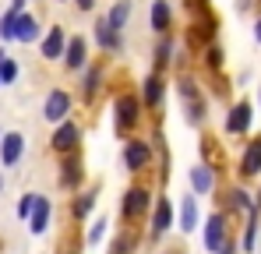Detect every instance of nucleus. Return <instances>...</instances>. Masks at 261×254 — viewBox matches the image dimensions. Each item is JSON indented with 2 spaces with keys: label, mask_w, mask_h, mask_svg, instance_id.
Segmentation results:
<instances>
[{
  "label": "nucleus",
  "mask_w": 261,
  "mask_h": 254,
  "mask_svg": "<svg viewBox=\"0 0 261 254\" xmlns=\"http://www.w3.org/2000/svg\"><path fill=\"white\" fill-rule=\"evenodd\" d=\"M67 110H71V95H67V92H60V88H53V92L46 95L43 117L49 120V124H60V120H67Z\"/></svg>",
  "instance_id": "f257e3e1"
},
{
  "label": "nucleus",
  "mask_w": 261,
  "mask_h": 254,
  "mask_svg": "<svg viewBox=\"0 0 261 254\" xmlns=\"http://www.w3.org/2000/svg\"><path fill=\"white\" fill-rule=\"evenodd\" d=\"M49 141H53L57 152H74V148H78V127L71 124V120H60Z\"/></svg>",
  "instance_id": "f03ea898"
},
{
  "label": "nucleus",
  "mask_w": 261,
  "mask_h": 254,
  "mask_svg": "<svg viewBox=\"0 0 261 254\" xmlns=\"http://www.w3.org/2000/svg\"><path fill=\"white\" fill-rule=\"evenodd\" d=\"M148 159H152V148H148V141H127V148H124V163H127L130 173L145 169V166H148Z\"/></svg>",
  "instance_id": "7ed1b4c3"
},
{
  "label": "nucleus",
  "mask_w": 261,
  "mask_h": 254,
  "mask_svg": "<svg viewBox=\"0 0 261 254\" xmlns=\"http://www.w3.org/2000/svg\"><path fill=\"white\" fill-rule=\"evenodd\" d=\"M21 152H25V138H21L18 131L4 134V141H0V163H4V166H14V163L21 159Z\"/></svg>",
  "instance_id": "20e7f679"
},
{
  "label": "nucleus",
  "mask_w": 261,
  "mask_h": 254,
  "mask_svg": "<svg viewBox=\"0 0 261 254\" xmlns=\"http://www.w3.org/2000/svg\"><path fill=\"white\" fill-rule=\"evenodd\" d=\"M113 110H117V131H127L138 124V99L134 95H120Z\"/></svg>",
  "instance_id": "39448f33"
},
{
  "label": "nucleus",
  "mask_w": 261,
  "mask_h": 254,
  "mask_svg": "<svg viewBox=\"0 0 261 254\" xmlns=\"http://www.w3.org/2000/svg\"><path fill=\"white\" fill-rule=\"evenodd\" d=\"M49 226V201L43 194H32V212H29V230L32 233H46Z\"/></svg>",
  "instance_id": "423d86ee"
},
{
  "label": "nucleus",
  "mask_w": 261,
  "mask_h": 254,
  "mask_svg": "<svg viewBox=\"0 0 261 254\" xmlns=\"http://www.w3.org/2000/svg\"><path fill=\"white\" fill-rule=\"evenodd\" d=\"M251 117H254L251 106H247V103H237V106L229 110V117H226V131H229V134H244V131L251 127Z\"/></svg>",
  "instance_id": "0eeeda50"
},
{
  "label": "nucleus",
  "mask_w": 261,
  "mask_h": 254,
  "mask_svg": "<svg viewBox=\"0 0 261 254\" xmlns=\"http://www.w3.org/2000/svg\"><path fill=\"white\" fill-rule=\"evenodd\" d=\"M222 244H226V219L222 215H212L208 226H205V247L208 251H219Z\"/></svg>",
  "instance_id": "6e6552de"
},
{
  "label": "nucleus",
  "mask_w": 261,
  "mask_h": 254,
  "mask_svg": "<svg viewBox=\"0 0 261 254\" xmlns=\"http://www.w3.org/2000/svg\"><path fill=\"white\" fill-rule=\"evenodd\" d=\"M14 39L18 42H36L39 39V21L32 18V14H18V21H14Z\"/></svg>",
  "instance_id": "1a4fd4ad"
},
{
  "label": "nucleus",
  "mask_w": 261,
  "mask_h": 254,
  "mask_svg": "<svg viewBox=\"0 0 261 254\" xmlns=\"http://www.w3.org/2000/svg\"><path fill=\"white\" fill-rule=\"evenodd\" d=\"M173 222V201L170 198H159V205L152 212V233H166Z\"/></svg>",
  "instance_id": "9d476101"
},
{
  "label": "nucleus",
  "mask_w": 261,
  "mask_h": 254,
  "mask_svg": "<svg viewBox=\"0 0 261 254\" xmlns=\"http://www.w3.org/2000/svg\"><path fill=\"white\" fill-rule=\"evenodd\" d=\"M95 39H99V46H102V49H110V53H120V49H124L120 32H117V29H110V25H106V18L95 25Z\"/></svg>",
  "instance_id": "9b49d317"
},
{
  "label": "nucleus",
  "mask_w": 261,
  "mask_h": 254,
  "mask_svg": "<svg viewBox=\"0 0 261 254\" xmlns=\"http://www.w3.org/2000/svg\"><path fill=\"white\" fill-rule=\"evenodd\" d=\"M145 209H148V191L145 187H130L127 198H124V215L134 219V215H141Z\"/></svg>",
  "instance_id": "f8f14e48"
},
{
  "label": "nucleus",
  "mask_w": 261,
  "mask_h": 254,
  "mask_svg": "<svg viewBox=\"0 0 261 254\" xmlns=\"http://www.w3.org/2000/svg\"><path fill=\"white\" fill-rule=\"evenodd\" d=\"M170 21H173V7H170V0H155L152 4V29L155 32H170Z\"/></svg>",
  "instance_id": "ddd939ff"
},
{
  "label": "nucleus",
  "mask_w": 261,
  "mask_h": 254,
  "mask_svg": "<svg viewBox=\"0 0 261 254\" xmlns=\"http://www.w3.org/2000/svg\"><path fill=\"white\" fill-rule=\"evenodd\" d=\"M64 46H67V36H64V29L57 25V29H49V36H46V42H43V57L46 60L64 57Z\"/></svg>",
  "instance_id": "4468645a"
},
{
  "label": "nucleus",
  "mask_w": 261,
  "mask_h": 254,
  "mask_svg": "<svg viewBox=\"0 0 261 254\" xmlns=\"http://www.w3.org/2000/svg\"><path fill=\"white\" fill-rule=\"evenodd\" d=\"M240 173H244V176H258L261 173V141H251V145H247L244 163H240Z\"/></svg>",
  "instance_id": "2eb2a0df"
},
{
  "label": "nucleus",
  "mask_w": 261,
  "mask_h": 254,
  "mask_svg": "<svg viewBox=\"0 0 261 254\" xmlns=\"http://www.w3.org/2000/svg\"><path fill=\"white\" fill-rule=\"evenodd\" d=\"M64 60H67V67H85V39H82V36L67 39V46H64Z\"/></svg>",
  "instance_id": "dca6fc26"
},
{
  "label": "nucleus",
  "mask_w": 261,
  "mask_h": 254,
  "mask_svg": "<svg viewBox=\"0 0 261 254\" xmlns=\"http://www.w3.org/2000/svg\"><path fill=\"white\" fill-rule=\"evenodd\" d=\"M194 226H198V201L187 194V198L180 201V230H184V233H191Z\"/></svg>",
  "instance_id": "f3484780"
},
{
  "label": "nucleus",
  "mask_w": 261,
  "mask_h": 254,
  "mask_svg": "<svg viewBox=\"0 0 261 254\" xmlns=\"http://www.w3.org/2000/svg\"><path fill=\"white\" fill-rule=\"evenodd\" d=\"M127 14H130V4H127V0H117V4L110 7V18H106V25L120 32V29L127 25Z\"/></svg>",
  "instance_id": "a211bd4d"
},
{
  "label": "nucleus",
  "mask_w": 261,
  "mask_h": 254,
  "mask_svg": "<svg viewBox=\"0 0 261 254\" xmlns=\"http://www.w3.org/2000/svg\"><path fill=\"white\" fill-rule=\"evenodd\" d=\"M212 184H216V180H212V169H208V166H194V169H191V187H194V191L208 194Z\"/></svg>",
  "instance_id": "6ab92c4d"
},
{
  "label": "nucleus",
  "mask_w": 261,
  "mask_h": 254,
  "mask_svg": "<svg viewBox=\"0 0 261 254\" xmlns=\"http://www.w3.org/2000/svg\"><path fill=\"white\" fill-rule=\"evenodd\" d=\"M141 95H145V103L148 106H155L159 99H163V82L152 74V78H145V88H141Z\"/></svg>",
  "instance_id": "aec40b11"
},
{
  "label": "nucleus",
  "mask_w": 261,
  "mask_h": 254,
  "mask_svg": "<svg viewBox=\"0 0 261 254\" xmlns=\"http://www.w3.org/2000/svg\"><path fill=\"white\" fill-rule=\"evenodd\" d=\"M14 78H18V64L7 53H0V85H11Z\"/></svg>",
  "instance_id": "412c9836"
},
{
  "label": "nucleus",
  "mask_w": 261,
  "mask_h": 254,
  "mask_svg": "<svg viewBox=\"0 0 261 254\" xmlns=\"http://www.w3.org/2000/svg\"><path fill=\"white\" fill-rule=\"evenodd\" d=\"M60 184H64V187H78V184H82V166H78L74 159L64 166V176H60Z\"/></svg>",
  "instance_id": "4be33fe9"
},
{
  "label": "nucleus",
  "mask_w": 261,
  "mask_h": 254,
  "mask_svg": "<svg viewBox=\"0 0 261 254\" xmlns=\"http://www.w3.org/2000/svg\"><path fill=\"white\" fill-rule=\"evenodd\" d=\"M14 21H18V11H7L0 18V39H14Z\"/></svg>",
  "instance_id": "5701e85b"
},
{
  "label": "nucleus",
  "mask_w": 261,
  "mask_h": 254,
  "mask_svg": "<svg viewBox=\"0 0 261 254\" xmlns=\"http://www.w3.org/2000/svg\"><path fill=\"white\" fill-rule=\"evenodd\" d=\"M95 88H99V67H88V71H85V82H82L85 99H88V95H95Z\"/></svg>",
  "instance_id": "b1692460"
},
{
  "label": "nucleus",
  "mask_w": 261,
  "mask_h": 254,
  "mask_svg": "<svg viewBox=\"0 0 261 254\" xmlns=\"http://www.w3.org/2000/svg\"><path fill=\"white\" fill-rule=\"evenodd\" d=\"M92 205H95V198H92V194H82V198L74 201V215H78V219H85L88 212H92Z\"/></svg>",
  "instance_id": "393cba45"
},
{
  "label": "nucleus",
  "mask_w": 261,
  "mask_h": 254,
  "mask_svg": "<svg viewBox=\"0 0 261 254\" xmlns=\"http://www.w3.org/2000/svg\"><path fill=\"white\" fill-rule=\"evenodd\" d=\"M170 53H173V46H170V39L159 42V57H155V64H170Z\"/></svg>",
  "instance_id": "a878e982"
},
{
  "label": "nucleus",
  "mask_w": 261,
  "mask_h": 254,
  "mask_svg": "<svg viewBox=\"0 0 261 254\" xmlns=\"http://www.w3.org/2000/svg\"><path fill=\"white\" fill-rule=\"evenodd\" d=\"M102 233H106V219H99V222L92 226V233H88V240H92V244H99V240H102Z\"/></svg>",
  "instance_id": "bb28decb"
},
{
  "label": "nucleus",
  "mask_w": 261,
  "mask_h": 254,
  "mask_svg": "<svg viewBox=\"0 0 261 254\" xmlns=\"http://www.w3.org/2000/svg\"><path fill=\"white\" fill-rule=\"evenodd\" d=\"M130 244H134L130 237H120V240L113 244V254H127V251H130Z\"/></svg>",
  "instance_id": "cd10ccee"
},
{
  "label": "nucleus",
  "mask_w": 261,
  "mask_h": 254,
  "mask_svg": "<svg viewBox=\"0 0 261 254\" xmlns=\"http://www.w3.org/2000/svg\"><path fill=\"white\" fill-rule=\"evenodd\" d=\"M29 212H32V194H25V198H21V205H18V215H25V219H29Z\"/></svg>",
  "instance_id": "c85d7f7f"
},
{
  "label": "nucleus",
  "mask_w": 261,
  "mask_h": 254,
  "mask_svg": "<svg viewBox=\"0 0 261 254\" xmlns=\"http://www.w3.org/2000/svg\"><path fill=\"white\" fill-rule=\"evenodd\" d=\"M208 64H212V67H219V64H222V49H219V46H212V49H208Z\"/></svg>",
  "instance_id": "c756f323"
},
{
  "label": "nucleus",
  "mask_w": 261,
  "mask_h": 254,
  "mask_svg": "<svg viewBox=\"0 0 261 254\" xmlns=\"http://www.w3.org/2000/svg\"><path fill=\"white\" fill-rule=\"evenodd\" d=\"M92 4H95V0H78V7H82V11H88Z\"/></svg>",
  "instance_id": "7c9ffc66"
},
{
  "label": "nucleus",
  "mask_w": 261,
  "mask_h": 254,
  "mask_svg": "<svg viewBox=\"0 0 261 254\" xmlns=\"http://www.w3.org/2000/svg\"><path fill=\"white\" fill-rule=\"evenodd\" d=\"M219 254H233V244H222V247H219Z\"/></svg>",
  "instance_id": "2f4dec72"
},
{
  "label": "nucleus",
  "mask_w": 261,
  "mask_h": 254,
  "mask_svg": "<svg viewBox=\"0 0 261 254\" xmlns=\"http://www.w3.org/2000/svg\"><path fill=\"white\" fill-rule=\"evenodd\" d=\"M254 36H258V42H261V21H258V29H254Z\"/></svg>",
  "instance_id": "473e14b6"
}]
</instances>
